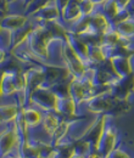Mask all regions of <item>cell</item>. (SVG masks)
<instances>
[{
  "label": "cell",
  "mask_w": 134,
  "mask_h": 158,
  "mask_svg": "<svg viewBox=\"0 0 134 158\" xmlns=\"http://www.w3.org/2000/svg\"><path fill=\"white\" fill-rule=\"evenodd\" d=\"M58 100L60 98L54 93V90L51 88L40 86L29 95L28 105H33L44 112H49V111L56 112Z\"/></svg>",
  "instance_id": "1"
},
{
  "label": "cell",
  "mask_w": 134,
  "mask_h": 158,
  "mask_svg": "<svg viewBox=\"0 0 134 158\" xmlns=\"http://www.w3.org/2000/svg\"><path fill=\"white\" fill-rule=\"evenodd\" d=\"M116 101L117 99L112 95V93L110 90V91H105V93H101V94L93 96L84 105V107L87 108V111L89 113H93L95 116L107 114L109 112L111 113V111L114 110Z\"/></svg>",
  "instance_id": "2"
},
{
  "label": "cell",
  "mask_w": 134,
  "mask_h": 158,
  "mask_svg": "<svg viewBox=\"0 0 134 158\" xmlns=\"http://www.w3.org/2000/svg\"><path fill=\"white\" fill-rule=\"evenodd\" d=\"M118 145H119L118 130L116 129L115 125H112L111 123H107L106 128H105V131H104L101 140L99 142L97 150L105 156V158H107L110 156V153L115 150Z\"/></svg>",
  "instance_id": "3"
},
{
  "label": "cell",
  "mask_w": 134,
  "mask_h": 158,
  "mask_svg": "<svg viewBox=\"0 0 134 158\" xmlns=\"http://www.w3.org/2000/svg\"><path fill=\"white\" fill-rule=\"evenodd\" d=\"M112 95L117 100H128L134 94V73L121 78L111 89Z\"/></svg>",
  "instance_id": "4"
},
{
  "label": "cell",
  "mask_w": 134,
  "mask_h": 158,
  "mask_svg": "<svg viewBox=\"0 0 134 158\" xmlns=\"http://www.w3.org/2000/svg\"><path fill=\"white\" fill-rule=\"evenodd\" d=\"M29 23V17L23 14H17V12H10L4 15L1 20V28L7 29L11 32H16L21 28L26 27Z\"/></svg>",
  "instance_id": "5"
},
{
  "label": "cell",
  "mask_w": 134,
  "mask_h": 158,
  "mask_svg": "<svg viewBox=\"0 0 134 158\" xmlns=\"http://www.w3.org/2000/svg\"><path fill=\"white\" fill-rule=\"evenodd\" d=\"M44 113H45L44 111H41L40 108L33 106V105H27L21 108V114H22L23 119L26 120L29 129H36L41 125Z\"/></svg>",
  "instance_id": "6"
},
{
  "label": "cell",
  "mask_w": 134,
  "mask_h": 158,
  "mask_svg": "<svg viewBox=\"0 0 134 158\" xmlns=\"http://www.w3.org/2000/svg\"><path fill=\"white\" fill-rule=\"evenodd\" d=\"M79 2L80 0H70L67 6L61 11V21L65 23L66 27H70L84 16L82 14Z\"/></svg>",
  "instance_id": "7"
},
{
  "label": "cell",
  "mask_w": 134,
  "mask_h": 158,
  "mask_svg": "<svg viewBox=\"0 0 134 158\" xmlns=\"http://www.w3.org/2000/svg\"><path fill=\"white\" fill-rule=\"evenodd\" d=\"M109 60H110L115 72L121 78L134 73L133 57H131V56H112Z\"/></svg>",
  "instance_id": "8"
},
{
  "label": "cell",
  "mask_w": 134,
  "mask_h": 158,
  "mask_svg": "<svg viewBox=\"0 0 134 158\" xmlns=\"http://www.w3.org/2000/svg\"><path fill=\"white\" fill-rule=\"evenodd\" d=\"M62 120V117L58 114V112L55 111H49V112H45L44 113V118H43V123L40 125V128L53 139L56 129L58 128L60 123Z\"/></svg>",
  "instance_id": "9"
},
{
  "label": "cell",
  "mask_w": 134,
  "mask_h": 158,
  "mask_svg": "<svg viewBox=\"0 0 134 158\" xmlns=\"http://www.w3.org/2000/svg\"><path fill=\"white\" fill-rule=\"evenodd\" d=\"M21 107L12 100L1 103V123H14L19 118Z\"/></svg>",
  "instance_id": "10"
},
{
  "label": "cell",
  "mask_w": 134,
  "mask_h": 158,
  "mask_svg": "<svg viewBox=\"0 0 134 158\" xmlns=\"http://www.w3.org/2000/svg\"><path fill=\"white\" fill-rule=\"evenodd\" d=\"M68 41L71 44V46L75 49L77 54L87 62L88 60V55H89V49H90V45L83 39L82 37L76 35V34H72L70 33V37H68Z\"/></svg>",
  "instance_id": "11"
},
{
  "label": "cell",
  "mask_w": 134,
  "mask_h": 158,
  "mask_svg": "<svg viewBox=\"0 0 134 158\" xmlns=\"http://www.w3.org/2000/svg\"><path fill=\"white\" fill-rule=\"evenodd\" d=\"M100 9H101V11L105 14V16L111 21V22H114V20L121 14V11L123 10V9L116 2L115 0H109V1H106L105 4H102V5L100 6Z\"/></svg>",
  "instance_id": "12"
},
{
  "label": "cell",
  "mask_w": 134,
  "mask_h": 158,
  "mask_svg": "<svg viewBox=\"0 0 134 158\" xmlns=\"http://www.w3.org/2000/svg\"><path fill=\"white\" fill-rule=\"evenodd\" d=\"M115 28L123 35L134 39V16H131L128 20L116 24Z\"/></svg>",
  "instance_id": "13"
},
{
  "label": "cell",
  "mask_w": 134,
  "mask_h": 158,
  "mask_svg": "<svg viewBox=\"0 0 134 158\" xmlns=\"http://www.w3.org/2000/svg\"><path fill=\"white\" fill-rule=\"evenodd\" d=\"M80 5V10H82V14L84 16H90L99 6H96L95 2L93 0H80L79 2Z\"/></svg>",
  "instance_id": "14"
},
{
  "label": "cell",
  "mask_w": 134,
  "mask_h": 158,
  "mask_svg": "<svg viewBox=\"0 0 134 158\" xmlns=\"http://www.w3.org/2000/svg\"><path fill=\"white\" fill-rule=\"evenodd\" d=\"M107 158H133L132 155L128 152V150L122 146V145H118L115 150L110 153V156Z\"/></svg>",
  "instance_id": "15"
},
{
  "label": "cell",
  "mask_w": 134,
  "mask_h": 158,
  "mask_svg": "<svg viewBox=\"0 0 134 158\" xmlns=\"http://www.w3.org/2000/svg\"><path fill=\"white\" fill-rule=\"evenodd\" d=\"M1 158H23V156L21 153V150H17V151H14L6 156H1Z\"/></svg>",
  "instance_id": "16"
},
{
  "label": "cell",
  "mask_w": 134,
  "mask_h": 158,
  "mask_svg": "<svg viewBox=\"0 0 134 158\" xmlns=\"http://www.w3.org/2000/svg\"><path fill=\"white\" fill-rule=\"evenodd\" d=\"M87 158H105V156L99 151V150H93L88 156Z\"/></svg>",
  "instance_id": "17"
},
{
  "label": "cell",
  "mask_w": 134,
  "mask_h": 158,
  "mask_svg": "<svg viewBox=\"0 0 134 158\" xmlns=\"http://www.w3.org/2000/svg\"><path fill=\"white\" fill-rule=\"evenodd\" d=\"M116 2L124 10V9H128L129 7V5H131V2H132V0H115Z\"/></svg>",
  "instance_id": "18"
},
{
  "label": "cell",
  "mask_w": 134,
  "mask_h": 158,
  "mask_svg": "<svg viewBox=\"0 0 134 158\" xmlns=\"http://www.w3.org/2000/svg\"><path fill=\"white\" fill-rule=\"evenodd\" d=\"M70 158H87V156H83V155H80V153L73 152V153L71 155V157H70Z\"/></svg>",
  "instance_id": "19"
},
{
  "label": "cell",
  "mask_w": 134,
  "mask_h": 158,
  "mask_svg": "<svg viewBox=\"0 0 134 158\" xmlns=\"http://www.w3.org/2000/svg\"><path fill=\"white\" fill-rule=\"evenodd\" d=\"M93 1L95 2L96 6H99V7H100L102 4H105V2H106V1H109V0H93Z\"/></svg>",
  "instance_id": "20"
},
{
  "label": "cell",
  "mask_w": 134,
  "mask_h": 158,
  "mask_svg": "<svg viewBox=\"0 0 134 158\" xmlns=\"http://www.w3.org/2000/svg\"><path fill=\"white\" fill-rule=\"evenodd\" d=\"M129 11H131V14L134 16V0H132V2H131V5H129Z\"/></svg>",
  "instance_id": "21"
}]
</instances>
